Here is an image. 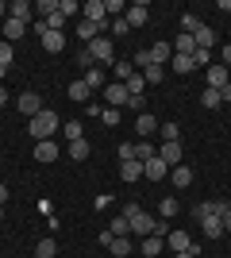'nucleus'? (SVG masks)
<instances>
[{
  "label": "nucleus",
  "instance_id": "obj_1",
  "mask_svg": "<svg viewBox=\"0 0 231 258\" xmlns=\"http://www.w3.org/2000/svg\"><path fill=\"white\" fill-rule=\"evenodd\" d=\"M62 127V119L54 116V112H50V108H43V112H39V116L31 119V123H27V131H31L35 139L43 143V139H50V135H54V131Z\"/></svg>",
  "mask_w": 231,
  "mask_h": 258
},
{
  "label": "nucleus",
  "instance_id": "obj_2",
  "mask_svg": "<svg viewBox=\"0 0 231 258\" xmlns=\"http://www.w3.org/2000/svg\"><path fill=\"white\" fill-rule=\"evenodd\" d=\"M143 58H146V66H166L170 58H174V46L170 43H154L150 50H143ZM143 66V70H146Z\"/></svg>",
  "mask_w": 231,
  "mask_h": 258
},
{
  "label": "nucleus",
  "instance_id": "obj_3",
  "mask_svg": "<svg viewBox=\"0 0 231 258\" xmlns=\"http://www.w3.org/2000/svg\"><path fill=\"white\" fill-rule=\"evenodd\" d=\"M16 108H20L27 119H35L39 112H43V97L39 93H20V100H16Z\"/></svg>",
  "mask_w": 231,
  "mask_h": 258
},
{
  "label": "nucleus",
  "instance_id": "obj_4",
  "mask_svg": "<svg viewBox=\"0 0 231 258\" xmlns=\"http://www.w3.org/2000/svg\"><path fill=\"white\" fill-rule=\"evenodd\" d=\"M89 50H93V58H97V62H112V58H116V50H112V39H108V35L93 39V43H89Z\"/></svg>",
  "mask_w": 231,
  "mask_h": 258
},
{
  "label": "nucleus",
  "instance_id": "obj_5",
  "mask_svg": "<svg viewBox=\"0 0 231 258\" xmlns=\"http://www.w3.org/2000/svg\"><path fill=\"white\" fill-rule=\"evenodd\" d=\"M143 173H146V181H162V177H170V166L154 154L150 162H143Z\"/></svg>",
  "mask_w": 231,
  "mask_h": 258
},
{
  "label": "nucleus",
  "instance_id": "obj_6",
  "mask_svg": "<svg viewBox=\"0 0 231 258\" xmlns=\"http://www.w3.org/2000/svg\"><path fill=\"white\" fill-rule=\"evenodd\" d=\"M231 81H227V66H208V89H216V93H220V89H227Z\"/></svg>",
  "mask_w": 231,
  "mask_h": 258
},
{
  "label": "nucleus",
  "instance_id": "obj_7",
  "mask_svg": "<svg viewBox=\"0 0 231 258\" xmlns=\"http://www.w3.org/2000/svg\"><path fill=\"white\" fill-rule=\"evenodd\" d=\"M85 20L100 23V27H108V12H104V0H89V4H85Z\"/></svg>",
  "mask_w": 231,
  "mask_h": 258
},
{
  "label": "nucleus",
  "instance_id": "obj_8",
  "mask_svg": "<svg viewBox=\"0 0 231 258\" xmlns=\"http://www.w3.org/2000/svg\"><path fill=\"white\" fill-rule=\"evenodd\" d=\"M108 31V27H100V23H93V20H85L81 16V23H77V35L85 39V43H93V39H100V35Z\"/></svg>",
  "mask_w": 231,
  "mask_h": 258
},
{
  "label": "nucleus",
  "instance_id": "obj_9",
  "mask_svg": "<svg viewBox=\"0 0 231 258\" xmlns=\"http://www.w3.org/2000/svg\"><path fill=\"white\" fill-rule=\"evenodd\" d=\"M158 158H162L166 166H181V143H162V147H158Z\"/></svg>",
  "mask_w": 231,
  "mask_h": 258
},
{
  "label": "nucleus",
  "instance_id": "obj_10",
  "mask_svg": "<svg viewBox=\"0 0 231 258\" xmlns=\"http://www.w3.org/2000/svg\"><path fill=\"white\" fill-rule=\"evenodd\" d=\"M104 100H108V104H127V85H123V81H112L108 89H104Z\"/></svg>",
  "mask_w": 231,
  "mask_h": 258
},
{
  "label": "nucleus",
  "instance_id": "obj_11",
  "mask_svg": "<svg viewBox=\"0 0 231 258\" xmlns=\"http://www.w3.org/2000/svg\"><path fill=\"white\" fill-rule=\"evenodd\" d=\"M123 20H127V27H143V23L150 20V12H146V4H131Z\"/></svg>",
  "mask_w": 231,
  "mask_h": 258
},
{
  "label": "nucleus",
  "instance_id": "obj_12",
  "mask_svg": "<svg viewBox=\"0 0 231 258\" xmlns=\"http://www.w3.org/2000/svg\"><path fill=\"white\" fill-rule=\"evenodd\" d=\"M35 158H39V162H54V158H58V143H54V139L35 143Z\"/></svg>",
  "mask_w": 231,
  "mask_h": 258
},
{
  "label": "nucleus",
  "instance_id": "obj_13",
  "mask_svg": "<svg viewBox=\"0 0 231 258\" xmlns=\"http://www.w3.org/2000/svg\"><path fill=\"white\" fill-rule=\"evenodd\" d=\"M120 177H123L127 185H131V181H139V177H143V162H139V158L123 162V166H120Z\"/></svg>",
  "mask_w": 231,
  "mask_h": 258
},
{
  "label": "nucleus",
  "instance_id": "obj_14",
  "mask_svg": "<svg viewBox=\"0 0 231 258\" xmlns=\"http://www.w3.org/2000/svg\"><path fill=\"white\" fill-rule=\"evenodd\" d=\"M8 20L31 23V4H27V0H16V4H8Z\"/></svg>",
  "mask_w": 231,
  "mask_h": 258
},
{
  "label": "nucleus",
  "instance_id": "obj_15",
  "mask_svg": "<svg viewBox=\"0 0 231 258\" xmlns=\"http://www.w3.org/2000/svg\"><path fill=\"white\" fill-rule=\"evenodd\" d=\"M158 127H162V123H158L150 112H139V119H135V131H139V135H154Z\"/></svg>",
  "mask_w": 231,
  "mask_h": 258
},
{
  "label": "nucleus",
  "instance_id": "obj_16",
  "mask_svg": "<svg viewBox=\"0 0 231 258\" xmlns=\"http://www.w3.org/2000/svg\"><path fill=\"white\" fill-rule=\"evenodd\" d=\"M166 243H170V247H174V254H177V250H189V247H193V239H189L185 231H181V227H174V231H170V235H166Z\"/></svg>",
  "mask_w": 231,
  "mask_h": 258
},
{
  "label": "nucleus",
  "instance_id": "obj_17",
  "mask_svg": "<svg viewBox=\"0 0 231 258\" xmlns=\"http://www.w3.org/2000/svg\"><path fill=\"white\" fill-rule=\"evenodd\" d=\"M170 181H174L177 189H189V185H193V170H189V166H174V170H170Z\"/></svg>",
  "mask_w": 231,
  "mask_h": 258
},
{
  "label": "nucleus",
  "instance_id": "obj_18",
  "mask_svg": "<svg viewBox=\"0 0 231 258\" xmlns=\"http://www.w3.org/2000/svg\"><path fill=\"white\" fill-rule=\"evenodd\" d=\"M193 39H197V46H204V50H212V46H216V31H212V27H204V23L193 31Z\"/></svg>",
  "mask_w": 231,
  "mask_h": 258
},
{
  "label": "nucleus",
  "instance_id": "obj_19",
  "mask_svg": "<svg viewBox=\"0 0 231 258\" xmlns=\"http://www.w3.org/2000/svg\"><path fill=\"white\" fill-rule=\"evenodd\" d=\"M200 224H204V235H208V239H220L223 235V220H220V216H204Z\"/></svg>",
  "mask_w": 231,
  "mask_h": 258
},
{
  "label": "nucleus",
  "instance_id": "obj_20",
  "mask_svg": "<svg viewBox=\"0 0 231 258\" xmlns=\"http://www.w3.org/2000/svg\"><path fill=\"white\" fill-rule=\"evenodd\" d=\"M23 31H27V23H20V20H4V39H8V43L23 39Z\"/></svg>",
  "mask_w": 231,
  "mask_h": 258
},
{
  "label": "nucleus",
  "instance_id": "obj_21",
  "mask_svg": "<svg viewBox=\"0 0 231 258\" xmlns=\"http://www.w3.org/2000/svg\"><path fill=\"white\" fill-rule=\"evenodd\" d=\"M193 50H197V39H193V35H177V43H174V54H189V58H193Z\"/></svg>",
  "mask_w": 231,
  "mask_h": 258
},
{
  "label": "nucleus",
  "instance_id": "obj_22",
  "mask_svg": "<svg viewBox=\"0 0 231 258\" xmlns=\"http://www.w3.org/2000/svg\"><path fill=\"white\" fill-rule=\"evenodd\" d=\"M66 46V39H62V31H46L43 35V50H50V54H58Z\"/></svg>",
  "mask_w": 231,
  "mask_h": 258
},
{
  "label": "nucleus",
  "instance_id": "obj_23",
  "mask_svg": "<svg viewBox=\"0 0 231 258\" xmlns=\"http://www.w3.org/2000/svg\"><path fill=\"white\" fill-rule=\"evenodd\" d=\"M162 247H166L162 235H146V239H143V254H146V258H158V254H162Z\"/></svg>",
  "mask_w": 231,
  "mask_h": 258
},
{
  "label": "nucleus",
  "instance_id": "obj_24",
  "mask_svg": "<svg viewBox=\"0 0 231 258\" xmlns=\"http://www.w3.org/2000/svg\"><path fill=\"white\" fill-rule=\"evenodd\" d=\"M123 85H127V97H143V89H146V77H143V74H131L127 81H123Z\"/></svg>",
  "mask_w": 231,
  "mask_h": 258
},
{
  "label": "nucleus",
  "instance_id": "obj_25",
  "mask_svg": "<svg viewBox=\"0 0 231 258\" xmlns=\"http://www.w3.org/2000/svg\"><path fill=\"white\" fill-rule=\"evenodd\" d=\"M89 97H93V89H89L85 81H73V85H69V100H77V104L85 100V104H89Z\"/></svg>",
  "mask_w": 231,
  "mask_h": 258
},
{
  "label": "nucleus",
  "instance_id": "obj_26",
  "mask_svg": "<svg viewBox=\"0 0 231 258\" xmlns=\"http://www.w3.org/2000/svg\"><path fill=\"white\" fill-rule=\"evenodd\" d=\"M170 62H174V74H193V70H197V66H193V58H189V54H174Z\"/></svg>",
  "mask_w": 231,
  "mask_h": 258
},
{
  "label": "nucleus",
  "instance_id": "obj_27",
  "mask_svg": "<svg viewBox=\"0 0 231 258\" xmlns=\"http://www.w3.org/2000/svg\"><path fill=\"white\" fill-rule=\"evenodd\" d=\"M112 254H116V258H127V254H131V243H127V235H120V239H112Z\"/></svg>",
  "mask_w": 231,
  "mask_h": 258
},
{
  "label": "nucleus",
  "instance_id": "obj_28",
  "mask_svg": "<svg viewBox=\"0 0 231 258\" xmlns=\"http://www.w3.org/2000/svg\"><path fill=\"white\" fill-rule=\"evenodd\" d=\"M158 135H162V143H181V131H177V123H162V127H158Z\"/></svg>",
  "mask_w": 231,
  "mask_h": 258
},
{
  "label": "nucleus",
  "instance_id": "obj_29",
  "mask_svg": "<svg viewBox=\"0 0 231 258\" xmlns=\"http://www.w3.org/2000/svg\"><path fill=\"white\" fill-rule=\"evenodd\" d=\"M69 158H77V162L89 158V139H73L69 143Z\"/></svg>",
  "mask_w": 231,
  "mask_h": 258
},
{
  "label": "nucleus",
  "instance_id": "obj_30",
  "mask_svg": "<svg viewBox=\"0 0 231 258\" xmlns=\"http://www.w3.org/2000/svg\"><path fill=\"white\" fill-rule=\"evenodd\" d=\"M143 77H146V85H158V81L166 77V66H146Z\"/></svg>",
  "mask_w": 231,
  "mask_h": 258
},
{
  "label": "nucleus",
  "instance_id": "obj_31",
  "mask_svg": "<svg viewBox=\"0 0 231 258\" xmlns=\"http://www.w3.org/2000/svg\"><path fill=\"white\" fill-rule=\"evenodd\" d=\"M154 154H158V151H154V147H150V143H135V158H139V162H150L154 158Z\"/></svg>",
  "mask_w": 231,
  "mask_h": 258
},
{
  "label": "nucleus",
  "instance_id": "obj_32",
  "mask_svg": "<svg viewBox=\"0 0 231 258\" xmlns=\"http://www.w3.org/2000/svg\"><path fill=\"white\" fill-rule=\"evenodd\" d=\"M158 212H162V220L177 216V197H162V205H158Z\"/></svg>",
  "mask_w": 231,
  "mask_h": 258
},
{
  "label": "nucleus",
  "instance_id": "obj_33",
  "mask_svg": "<svg viewBox=\"0 0 231 258\" xmlns=\"http://www.w3.org/2000/svg\"><path fill=\"white\" fill-rule=\"evenodd\" d=\"M112 235L120 239V235H131V224H127V220H123V216H116V220H112V227H108Z\"/></svg>",
  "mask_w": 231,
  "mask_h": 258
},
{
  "label": "nucleus",
  "instance_id": "obj_34",
  "mask_svg": "<svg viewBox=\"0 0 231 258\" xmlns=\"http://www.w3.org/2000/svg\"><path fill=\"white\" fill-rule=\"evenodd\" d=\"M62 131H66V139H69V143H73V139H85V127H81L77 119H69V123H66Z\"/></svg>",
  "mask_w": 231,
  "mask_h": 258
},
{
  "label": "nucleus",
  "instance_id": "obj_35",
  "mask_svg": "<svg viewBox=\"0 0 231 258\" xmlns=\"http://www.w3.org/2000/svg\"><path fill=\"white\" fill-rule=\"evenodd\" d=\"M35 254H39V258H54V254H58V243H54V239H43Z\"/></svg>",
  "mask_w": 231,
  "mask_h": 258
},
{
  "label": "nucleus",
  "instance_id": "obj_36",
  "mask_svg": "<svg viewBox=\"0 0 231 258\" xmlns=\"http://www.w3.org/2000/svg\"><path fill=\"white\" fill-rule=\"evenodd\" d=\"M85 85H89V89H100V85H104V74H100L97 66H93V70L85 74Z\"/></svg>",
  "mask_w": 231,
  "mask_h": 258
},
{
  "label": "nucleus",
  "instance_id": "obj_37",
  "mask_svg": "<svg viewBox=\"0 0 231 258\" xmlns=\"http://www.w3.org/2000/svg\"><path fill=\"white\" fill-rule=\"evenodd\" d=\"M77 62H81V70H93V66H97V58H93V50H89V46H81Z\"/></svg>",
  "mask_w": 231,
  "mask_h": 258
},
{
  "label": "nucleus",
  "instance_id": "obj_38",
  "mask_svg": "<svg viewBox=\"0 0 231 258\" xmlns=\"http://www.w3.org/2000/svg\"><path fill=\"white\" fill-rule=\"evenodd\" d=\"M131 74H135V66H131V62H116V81H127Z\"/></svg>",
  "mask_w": 231,
  "mask_h": 258
},
{
  "label": "nucleus",
  "instance_id": "obj_39",
  "mask_svg": "<svg viewBox=\"0 0 231 258\" xmlns=\"http://www.w3.org/2000/svg\"><path fill=\"white\" fill-rule=\"evenodd\" d=\"M12 58H16V50H12V43H0V66L8 70L12 66Z\"/></svg>",
  "mask_w": 231,
  "mask_h": 258
},
{
  "label": "nucleus",
  "instance_id": "obj_40",
  "mask_svg": "<svg viewBox=\"0 0 231 258\" xmlns=\"http://www.w3.org/2000/svg\"><path fill=\"white\" fill-rule=\"evenodd\" d=\"M62 23H66L62 12H50V16H46V27H50V31H62Z\"/></svg>",
  "mask_w": 231,
  "mask_h": 258
},
{
  "label": "nucleus",
  "instance_id": "obj_41",
  "mask_svg": "<svg viewBox=\"0 0 231 258\" xmlns=\"http://www.w3.org/2000/svg\"><path fill=\"white\" fill-rule=\"evenodd\" d=\"M223 100H220V93L216 89H204V108H220Z\"/></svg>",
  "mask_w": 231,
  "mask_h": 258
},
{
  "label": "nucleus",
  "instance_id": "obj_42",
  "mask_svg": "<svg viewBox=\"0 0 231 258\" xmlns=\"http://www.w3.org/2000/svg\"><path fill=\"white\" fill-rule=\"evenodd\" d=\"M100 119H104L108 127H116V123H120V112H116V108H104V112H100Z\"/></svg>",
  "mask_w": 231,
  "mask_h": 258
},
{
  "label": "nucleus",
  "instance_id": "obj_43",
  "mask_svg": "<svg viewBox=\"0 0 231 258\" xmlns=\"http://www.w3.org/2000/svg\"><path fill=\"white\" fill-rule=\"evenodd\" d=\"M193 66H212V62H208V50H204V46H197V50H193Z\"/></svg>",
  "mask_w": 231,
  "mask_h": 258
},
{
  "label": "nucleus",
  "instance_id": "obj_44",
  "mask_svg": "<svg viewBox=\"0 0 231 258\" xmlns=\"http://www.w3.org/2000/svg\"><path fill=\"white\" fill-rule=\"evenodd\" d=\"M58 12H62V16H73V12H77V0H58Z\"/></svg>",
  "mask_w": 231,
  "mask_h": 258
},
{
  "label": "nucleus",
  "instance_id": "obj_45",
  "mask_svg": "<svg viewBox=\"0 0 231 258\" xmlns=\"http://www.w3.org/2000/svg\"><path fill=\"white\" fill-rule=\"evenodd\" d=\"M131 31V27H127V20H123V16H116V23H112V35H127Z\"/></svg>",
  "mask_w": 231,
  "mask_h": 258
},
{
  "label": "nucleus",
  "instance_id": "obj_46",
  "mask_svg": "<svg viewBox=\"0 0 231 258\" xmlns=\"http://www.w3.org/2000/svg\"><path fill=\"white\" fill-rule=\"evenodd\" d=\"M181 27H185V35H193V31L200 27V20H197V16H185V20H181Z\"/></svg>",
  "mask_w": 231,
  "mask_h": 258
},
{
  "label": "nucleus",
  "instance_id": "obj_47",
  "mask_svg": "<svg viewBox=\"0 0 231 258\" xmlns=\"http://www.w3.org/2000/svg\"><path fill=\"white\" fill-rule=\"evenodd\" d=\"M120 158H123V162L135 158V143H120Z\"/></svg>",
  "mask_w": 231,
  "mask_h": 258
},
{
  "label": "nucleus",
  "instance_id": "obj_48",
  "mask_svg": "<svg viewBox=\"0 0 231 258\" xmlns=\"http://www.w3.org/2000/svg\"><path fill=\"white\" fill-rule=\"evenodd\" d=\"M104 12H116V16H120V12H127V8H123L120 0H104Z\"/></svg>",
  "mask_w": 231,
  "mask_h": 258
},
{
  "label": "nucleus",
  "instance_id": "obj_49",
  "mask_svg": "<svg viewBox=\"0 0 231 258\" xmlns=\"http://www.w3.org/2000/svg\"><path fill=\"white\" fill-rule=\"evenodd\" d=\"M174 258H197V243H193V247H189V250H177Z\"/></svg>",
  "mask_w": 231,
  "mask_h": 258
},
{
  "label": "nucleus",
  "instance_id": "obj_50",
  "mask_svg": "<svg viewBox=\"0 0 231 258\" xmlns=\"http://www.w3.org/2000/svg\"><path fill=\"white\" fill-rule=\"evenodd\" d=\"M220 220H223V231H231V208H227V212L220 216Z\"/></svg>",
  "mask_w": 231,
  "mask_h": 258
},
{
  "label": "nucleus",
  "instance_id": "obj_51",
  "mask_svg": "<svg viewBox=\"0 0 231 258\" xmlns=\"http://www.w3.org/2000/svg\"><path fill=\"white\" fill-rule=\"evenodd\" d=\"M220 100H223V104H231V85H227V89H220Z\"/></svg>",
  "mask_w": 231,
  "mask_h": 258
},
{
  "label": "nucleus",
  "instance_id": "obj_52",
  "mask_svg": "<svg viewBox=\"0 0 231 258\" xmlns=\"http://www.w3.org/2000/svg\"><path fill=\"white\" fill-rule=\"evenodd\" d=\"M223 66H227V70H231V43L223 46Z\"/></svg>",
  "mask_w": 231,
  "mask_h": 258
},
{
  "label": "nucleus",
  "instance_id": "obj_53",
  "mask_svg": "<svg viewBox=\"0 0 231 258\" xmlns=\"http://www.w3.org/2000/svg\"><path fill=\"white\" fill-rule=\"evenodd\" d=\"M4 201H8V185H0V205H4Z\"/></svg>",
  "mask_w": 231,
  "mask_h": 258
},
{
  "label": "nucleus",
  "instance_id": "obj_54",
  "mask_svg": "<svg viewBox=\"0 0 231 258\" xmlns=\"http://www.w3.org/2000/svg\"><path fill=\"white\" fill-rule=\"evenodd\" d=\"M4 16H8V4H4V0H0V20H4Z\"/></svg>",
  "mask_w": 231,
  "mask_h": 258
},
{
  "label": "nucleus",
  "instance_id": "obj_55",
  "mask_svg": "<svg viewBox=\"0 0 231 258\" xmlns=\"http://www.w3.org/2000/svg\"><path fill=\"white\" fill-rule=\"evenodd\" d=\"M0 104H8V93H4V89H0Z\"/></svg>",
  "mask_w": 231,
  "mask_h": 258
},
{
  "label": "nucleus",
  "instance_id": "obj_56",
  "mask_svg": "<svg viewBox=\"0 0 231 258\" xmlns=\"http://www.w3.org/2000/svg\"><path fill=\"white\" fill-rule=\"evenodd\" d=\"M4 77H8V70H4V66H0V81H4Z\"/></svg>",
  "mask_w": 231,
  "mask_h": 258
},
{
  "label": "nucleus",
  "instance_id": "obj_57",
  "mask_svg": "<svg viewBox=\"0 0 231 258\" xmlns=\"http://www.w3.org/2000/svg\"><path fill=\"white\" fill-rule=\"evenodd\" d=\"M0 220H4V208H0Z\"/></svg>",
  "mask_w": 231,
  "mask_h": 258
},
{
  "label": "nucleus",
  "instance_id": "obj_58",
  "mask_svg": "<svg viewBox=\"0 0 231 258\" xmlns=\"http://www.w3.org/2000/svg\"><path fill=\"white\" fill-rule=\"evenodd\" d=\"M227 81H231V70H227Z\"/></svg>",
  "mask_w": 231,
  "mask_h": 258
},
{
  "label": "nucleus",
  "instance_id": "obj_59",
  "mask_svg": "<svg viewBox=\"0 0 231 258\" xmlns=\"http://www.w3.org/2000/svg\"><path fill=\"white\" fill-rule=\"evenodd\" d=\"M35 258H39V254H35Z\"/></svg>",
  "mask_w": 231,
  "mask_h": 258
},
{
  "label": "nucleus",
  "instance_id": "obj_60",
  "mask_svg": "<svg viewBox=\"0 0 231 258\" xmlns=\"http://www.w3.org/2000/svg\"><path fill=\"white\" fill-rule=\"evenodd\" d=\"M227 258H231V254H227Z\"/></svg>",
  "mask_w": 231,
  "mask_h": 258
}]
</instances>
